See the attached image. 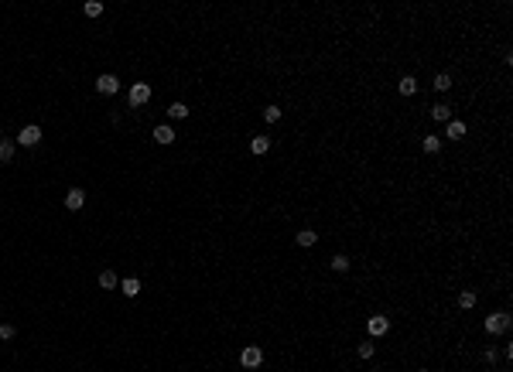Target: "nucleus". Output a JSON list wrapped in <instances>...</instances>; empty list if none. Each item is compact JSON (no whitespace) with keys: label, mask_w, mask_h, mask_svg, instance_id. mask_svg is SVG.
Listing matches in <instances>:
<instances>
[{"label":"nucleus","mask_w":513,"mask_h":372,"mask_svg":"<svg viewBox=\"0 0 513 372\" xmlns=\"http://www.w3.org/2000/svg\"><path fill=\"white\" fill-rule=\"evenodd\" d=\"M506 328H510V314H506V311H496V314L486 317V331H490V335H503Z\"/></svg>","instance_id":"1"},{"label":"nucleus","mask_w":513,"mask_h":372,"mask_svg":"<svg viewBox=\"0 0 513 372\" xmlns=\"http://www.w3.org/2000/svg\"><path fill=\"white\" fill-rule=\"evenodd\" d=\"M260 362H263V352L257 349V345H247V349L239 352V365H243V369H257Z\"/></svg>","instance_id":"2"},{"label":"nucleus","mask_w":513,"mask_h":372,"mask_svg":"<svg viewBox=\"0 0 513 372\" xmlns=\"http://www.w3.org/2000/svg\"><path fill=\"white\" fill-rule=\"evenodd\" d=\"M17 144H21V147H34V144H41V126H34V123L21 126V134H17Z\"/></svg>","instance_id":"3"},{"label":"nucleus","mask_w":513,"mask_h":372,"mask_svg":"<svg viewBox=\"0 0 513 372\" xmlns=\"http://www.w3.org/2000/svg\"><path fill=\"white\" fill-rule=\"evenodd\" d=\"M148 99H151V86H148V82H137L134 89H130V99H127V102L137 110V106H144Z\"/></svg>","instance_id":"4"},{"label":"nucleus","mask_w":513,"mask_h":372,"mask_svg":"<svg viewBox=\"0 0 513 372\" xmlns=\"http://www.w3.org/2000/svg\"><path fill=\"white\" fill-rule=\"evenodd\" d=\"M366 328H370V335H373V338H380V335H387V331H390V317L373 314L370 321H366Z\"/></svg>","instance_id":"5"},{"label":"nucleus","mask_w":513,"mask_h":372,"mask_svg":"<svg viewBox=\"0 0 513 372\" xmlns=\"http://www.w3.org/2000/svg\"><path fill=\"white\" fill-rule=\"evenodd\" d=\"M96 89H100L103 96H116V89H120V79H116V75H100V79H96Z\"/></svg>","instance_id":"6"},{"label":"nucleus","mask_w":513,"mask_h":372,"mask_svg":"<svg viewBox=\"0 0 513 372\" xmlns=\"http://www.w3.org/2000/svg\"><path fill=\"white\" fill-rule=\"evenodd\" d=\"M82 205H86V192H82V188H72V192L65 195V208L68 212H79Z\"/></svg>","instance_id":"7"},{"label":"nucleus","mask_w":513,"mask_h":372,"mask_svg":"<svg viewBox=\"0 0 513 372\" xmlns=\"http://www.w3.org/2000/svg\"><path fill=\"white\" fill-rule=\"evenodd\" d=\"M431 120L434 123H448V120H452V110H448L445 102H434L431 106Z\"/></svg>","instance_id":"8"},{"label":"nucleus","mask_w":513,"mask_h":372,"mask_svg":"<svg viewBox=\"0 0 513 372\" xmlns=\"http://www.w3.org/2000/svg\"><path fill=\"white\" fill-rule=\"evenodd\" d=\"M154 140H158V144H171V140H175V130H171V126H164V123L154 126Z\"/></svg>","instance_id":"9"},{"label":"nucleus","mask_w":513,"mask_h":372,"mask_svg":"<svg viewBox=\"0 0 513 372\" xmlns=\"http://www.w3.org/2000/svg\"><path fill=\"white\" fill-rule=\"evenodd\" d=\"M295 239H298V246H315V243H319V232H311V229H301Z\"/></svg>","instance_id":"10"},{"label":"nucleus","mask_w":513,"mask_h":372,"mask_svg":"<svg viewBox=\"0 0 513 372\" xmlns=\"http://www.w3.org/2000/svg\"><path fill=\"white\" fill-rule=\"evenodd\" d=\"M414 92H418V79H414V75H404V79H400V96H414Z\"/></svg>","instance_id":"11"},{"label":"nucleus","mask_w":513,"mask_h":372,"mask_svg":"<svg viewBox=\"0 0 513 372\" xmlns=\"http://www.w3.org/2000/svg\"><path fill=\"white\" fill-rule=\"evenodd\" d=\"M448 137H452V140H462V137H466V123H462V120H448Z\"/></svg>","instance_id":"12"},{"label":"nucleus","mask_w":513,"mask_h":372,"mask_svg":"<svg viewBox=\"0 0 513 372\" xmlns=\"http://www.w3.org/2000/svg\"><path fill=\"white\" fill-rule=\"evenodd\" d=\"M82 14H86V17H100L103 4H100V0H86V4H82Z\"/></svg>","instance_id":"13"},{"label":"nucleus","mask_w":513,"mask_h":372,"mask_svg":"<svg viewBox=\"0 0 513 372\" xmlns=\"http://www.w3.org/2000/svg\"><path fill=\"white\" fill-rule=\"evenodd\" d=\"M434 89L448 92V89H452V75H448V72H438V75H434Z\"/></svg>","instance_id":"14"},{"label":"nucleus","mask_w":513,"mask_h":372,"mask_svg":"<svg viewBox=\"0 0 513 372\" xmlns=\"http://www.w3.org/2000/svg\"><path fill=\"white\" fill-rule=\"evenodd\" d=\"M168 116H171V120H185V116H188V106H185V102H171Z\"/></svg>","instance_id":"15"},{"label":"nucleus","mask_w":513,"mask_h":372,"mask_svg":"<svg viewBox=\"0 0 513 372\" xmlns=\"http://www.w3.org/2000/svg\"><path fill=\"white\" fill-rule=\"evenodd\" d=\"M267 150H271V140H267V137H253L250 154H267Z\"/></svg>","instance_id":"16"},{"label":"nucleus","mask_w":513,"mask_h":372,"mask_svg":"<svg viewBox=\"0 0 513 372\" xmlns=\"http://www.w3.org/2000/svg\"><path fill=\"white\" fill-rule=\"evenodd\" d=\"M116 283H120V280H116V273H113V270H103V273H100V287H106V290H113Z\"/></svg>","instance_id":"17"},{"label":"nucleus","mask_w":513,"mask_h":372,"mask_svg":"<svg viewBox=\"0 0 513 372\" xmlns=\"http://www.w3.org/2000/svg\"><path fill=\"white\" fill-rule=\"evenodd\" d=\"M14 157V140H0V164H7Z\"/></svg>","instance_id":"18"},{"label":"nucleus","mask_w":513,"mask_h":372,"mask_svg":"<svg viewBox=\"0 0 513 372\" xmlns=\"http://www.w3.org/2000/svg\"><path fill=\"white\" fill-rule=\"evenodd\" d=\"M458 307H462V311L476 307V294H472V290H462V294H458Z\"/></svg>","instance_id":"19"},{"label":"nucleus","mask_w":513,"mask_h":372,"mask_svg":"<svg viewBox=\"0 0 513 372\" xmlns=\"http://www.w3.org/2000/svg\"><path fill=\"white\" fill-rule=\"evenodd\" d=\"M329 267H332L335 273H346V270H349V256H342V253H339V256H332Z\"/></svg>","instance_id":"20"},{"label":"nucleus","mask_w":513,"mask_h":372,"mask_svg":"<svg viewBox=\"0 0 513 372\" xmlns=\"http://www.w3.org/2000/svg\"><path fill=\"white\" fill-rule=\"evenodd\" d=\"M424 154H442V140L438 137H424Z\"/></svg>","instance_id":"21"},{"label":"nucleus","mask_w":513,"mask_h":372,"mask_svg":"<svg viewBox=\"0 0 513 372\" xmlns=\"http://www.w3.org/2000/svg\"><path fill=\"white\" fill-rule=\"evenodd\" d=\"M120 287H124L127 297H137V294H140V280H124Z\"/></svg>","instance_id":"22"},{"label":"nucleus","mask_w":513,"mask_h":372,"mask_svg":"<svg viewBox=\"0 0 513 372\" xmlns=\"http://www.w3.org/2000/svg\"><path fill=\"white\" fill-rule=\"evenodd\" d=\"M263 120H267V123H277V120H281V106H267V110H263Z\"/></svg>","instance_id":"23"},{"label":"nucleus","mask_w":513,"mask_h":372,"mask_svg":"<svg viewBox=\"0 0 513 372\" xmlns=\"http://www.w3.org/2000/svg\"><path fill=\"white\" fill-rule=\"evenodd\" d=\"M356 355H359V359H370V355H373V341H359Z\"/></svg>","instance_id":"24"},{"label":"nucleus","mask_w":513,"mask_h":372,"mask_svg":"<svg viewBox=\"0 0 513 372\" xmlns=\"http://www.w3.org/2000/svg\"><path fill=\"white\" fill-rule=\"evenodd\" d=\"M14 338V325H0V341H11Z\"/></svg>","instance_id":"25"},{"label":"nucleus","mask_w":513,"mask_h":372,"mask_svg":"<svg viewBox=\"0 0 513 372\" xmlns=\"http://www.w3.org/2000/svg\"><path fill=\"white\" fill-rule=\"evenodd\" d=\"M418 372H428V369H418Z\"/></svg>","instance_id":"26"}]
</instances>
